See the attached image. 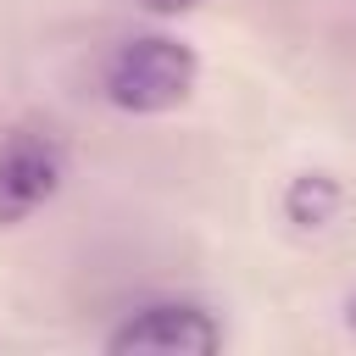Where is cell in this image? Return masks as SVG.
Wrapping results in <instances>:
<instances>
[{
  "instance_id": "5",
  "label": "cell",
  "mask_w": 356,
  "mask_h": 356,
  "mask_svg": "<svg viewBox=\"0 0 356 356\" xmlns=\"http://www.w3.org/2000/svg\"><path fill=\"white\" fill-rule=\"evenodd\" d=\"M200 0H145V11H156V17H178V11H195Z\"/></svg>"
},
{
  "instance_id": "1",
  "label": "cell",
  "mask_w": 356,
  "mask_h": 356,
  "mask_svg": "<svg viewBox=\"0 0 356 356\" xmlns=\"http://www.w3.org/2000/svg\"><path fill=\"white\" fill-rule=\"evenodd\" d=\"M195 83H200V56L167 33H145V39L117 44V56L106 61V78H100L106 100L134 117H161V111L184 106L195 95Z\"/></svg>"
},
{
  "instance_id": "3",
  "label": "cell",
  "mask_w": 356,
  "mask_h": 356,
  "mask_svg": "<svg viewBox=\"0 0 356 356\" xmlns=\"http://www.w3.org/2000/svg\"><path fill=\"white\" fill-rule=\"evenodd\" d=\"M217 345L222 323L195 300H150L128 312L106 339V350H217Z\"/></svg>"
},
{
  "instance_id": "2",
  "label": "cell",
  "mask_w": 356,
  "mask_h": 356,
  "mask_svg": "<svg viewBox=\"0 0 356 356\" xmlns=\"http://www.w3.org/2000/svg\"><path fill=\"white\" fill-rule=\"evenodd\" d=\"M67 178V156L56 145V134L39 128H17L0 139V228L28 222Z\"/></svg>"
},
{
  "instance_id": "4",
  "label": "cell",
  "mask_w": 356,
  "mask_h": 356,
  "mask_svg": "<svg viewBox=\"0 0 356 356\" xmlns=\"http://www.w3.org/2000/svg\"><path fill=\"white\" fill-rule=\"evenodd\" d=\"M345 206V189L328 178V172H300L289 189H284V217L295 228H328Z\"/></svg>"
},
{
  "instance_id": "6",
  "label": "cell",
  "mask_w": 356,
  "mask_h": 356,
  "mask_svg": "<svg viewBox=\"0 0 356 356\" xmlns=\"http://www.w3.org/2000/svg\"><path fill=\"white\" fill-rule=\"evenodd\" d=\"M345 323H350V328H356V295H350V300H345Z\"/></svg>"
}]
</instances>
